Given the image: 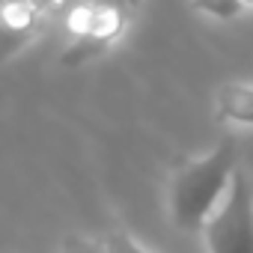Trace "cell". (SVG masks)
Returning a JSON list of instances; mask_svg holds the SVG:
<instances>
[{
  "instance_id": "obj_1",
  "label": "cell",
  "mask_w": 253,
  "mask_h": 253,
  "mask_svg": "<svg viewBox=\"0 0 253 253\" xmlns=\"http://www.w3.org/2000/svg\"><path fill=\"white\" fill-rule=\"evenodd\" d=\"M238 170V143L223 137L206 158L179 161L170 182V211L173 223L185 232H200L217 200L226 194L232 173Z\"/></svg>"
},
{
  "instance_id": "obj_2",
  "label": "cell",
  "mask_w": 253,
  "mask_h": 253,
  "mask_svg": "<svg viewBox=\"0 0 253 253\" xmlns=\"http://www.w3.org/2000/svg\"><path fill=\"white\" fill-rule=\"evenodd\" d=\"M131 12L113 0H81L66 12V27L72 33V45L63 51L60 63L66 69H78L92 57L104 54L128 27Z\"/></svg>"
},
{
  "instance_id": "obj_3",
  "label": "cell",
  "mask_w": 253,
  "mask_h": 253,
  "mask_svg": "<svg viewBox=\"0 0 253 253\" xmlns=\"http://www.w3.org/2000/svg\"><path fill=\"white\" fill-rule=\"evenodd\" d=\"M209 253H253V188L238 167L229 179L226 200L200 229Z\"/></svg>"
},
{
  "instance_id": "obj_4",
  "label": "cell",
  "mask_w": 253,
  "mask_h": 253,
  "mask_svg": "<svg viewBox=\"0 0 253 253\" xmlns=\"http://www.w3.org/2000/svg\"><path fill=\"white\" fill-rule=\"evenodd\" d=\"M45 18L42 0H0V63L33 42Z\"/></svg>"
},
{
  "instance_id": "obj_5",
  "label": "cell",
  "mask_w": 253,
  "mask_h": 253,
  "mask_svg": "<svg viewBox=\"0 0 253 253\" xmlns=\"http://www.w3.org/2000/svg\"><path fill=\"white\" fill-rule=\"evenodd\" d=\"M217 119L220 122L253 125V86L226 84L217 92Z\"/></svg>"
},
{
  "instance_id": "obj_6",
  "label": "cell",
  "mask_w": 253,
  "mask_h": 253,
  "mask_svg": "<svg viewBox=\"0 0 253 253\" xmlns=\"http://www.w3.org/2000/svg\"><path fill=\"white\" fill-rule=\"evenodd\" d=\"M191 6L206 12V15H214L220 21H229V18H235L241 12L244 3H241V0H191Z\"/></svg>"
},
{
  "instance_id": "obj_7",
  "label": "cell",
  "mask_w": 253,
  "mask_h": 253,
  "mask_svg": "<svg viewBox=\"0 0 253 253\" xmlns=\"http://www.w3.org/2000/svg\"><path fill=\"white\" fill-rule=\"evenodd\" d=\"M101 247H104V253H146V250L131 238V235H125L122 229H113V232L104 238V244H101Z\"/></svg>"
},
{
  "instance_id": "obj_8",
  "label": "cell",
  "mask_w": 253,
  "mask_h": 253,
  "mask_svg": "<svg viewBox=\"0 0 253 253\" xmlns=\"http://www.w3.org/2000/svg\"><path fill=\"white\" fill-rule=\"evenodd\" d=\"M63 253H104V247L95 241H86V238H66Z\"/></svg>"
},
{
  "instance_id": "obj_9",
  "label": "cell",
  "mask_w": 253,
  "mask_h": 253,
  "mask_svg": "<svg viewBox=\"0 0 253 253\" xmlns=\"http://www.w3.org/2000/svg\"><path fill=\"white\" fill-rule=\"evenodd\" d=\"M113 3H119V6H125L128 12H134V9L140 6V0H113Z\"/></svg>"
},
{
  "instance_id": "obj_10",
  "label": "cell",
  "mask_w": 253,
  "mask_h": 253,
  "mask_svg": "<svg viewBox=\"0 0 253 253\" xmlns=\"http://www.w3.org/2000/svg\"><path fill=\"white\" fill-rule=\"evenodd\" d=\"M241 3H250V6H253V0H241Z\"/></svg>"
}]
</instances>
